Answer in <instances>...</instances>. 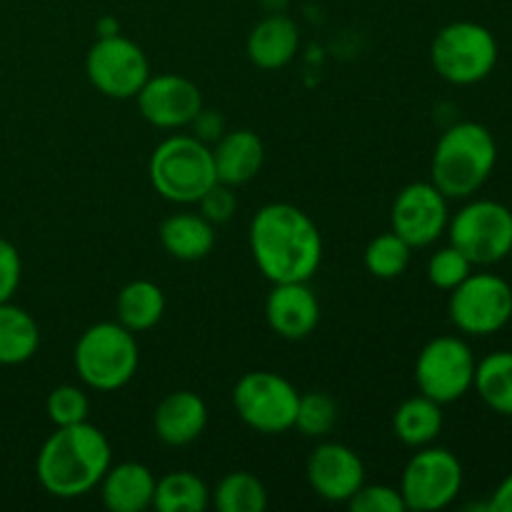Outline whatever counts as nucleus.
Returning <instances> with one entry per match:
<instances>
[{
    "instance_id": "1",
    "label": "nucleus",
    "mask_w": 512,
    "mask_h": 512,
    "mask_svg": "<svg viewBox=\"0 0 512 512\" xmlns=\"http://www.w3.org/2000/svg\"><path fill=\"white\" fill-rule=\"evenodd\" d=\"M250 253L270 283H308L323 263V235L295 205L268 203L250 223Z\"/></svg>"
},
{
    "instance_id": "2",
    "label": "nucleus",
    "mask_w": 512,
    "mask_h": 512,
    "mask_svg": "<svg viewBox=\"0 0 512 512\" xmlns=\"http://www.w3.org/2000/svg\"><path fill=\"white\" fill-rule=\"evenodd\" d=\"M113 465V450L100 428L85 423L63 425L40 448L35 475L45 493L60 500H73L98 488Z\"/></svg>"
},
{
    "instance_id": "3",
    "label": "nucleus",
    "mask_w": 512,
    "mask_h": 512,
    "mask_svg": "<svg viewBox=\"0 0 512 512\" xmlns=\"http://www.w3.org/2000/svg\"><path fill=\"white\" fill-rule=\"evenodd\" d=\"M498 165L495 135L475 120L455 123L440 135L430 163V183L448 200L473 198Z\"/></svg>"
},
{
    "instance_id": "4",
    "label": "nucleus",
    "mask_w": 512,
    "mask_h": 512,
    "mask_svg": "<svg viewBox=\"0 0 512 512\" xmlns=\"http://www.w3.org/2000/svg\"><path fill=\"white\" fill-rule=\"evenodd\" d=\"M150 183L155 193L178 205L198 203L215 183L213 150L195 135H170L150 155Z\"/></svg>"
},
{
    "instance_id": "5",
    "label": "nucleus",
    "mask_w": 512,
    "mask_h": 512,
    "mask_svg": "<svg viewBox=\"0 0 512 512\" xmlns=\"http://www.w3.org/2000/svg\"><path fill=\"white\" fill-rule=\"evenodd\" d=\"M73 363L88 388L115 393L138 373V340L120 323H95L75 343Z\"/></svg>"
},
{
    "instance_id": "6",
    "label": "nucleus",
    "mask_w": 512,
    "mask_h": 512,
    "mask_svg": "<svg viewBox=\"0 0 512 512\" xmlns=\"http://www.w3.org/2000/svg\"><path fill=\"white\" fill-rule=\"evenodd\" d=\"M500 58L498 38L475 20H455L438 30L430 45L435 73L453 85H475L490 78Z\"/></svg>"
},
{
    "instance_id": "7",
    "label": "nucleus",
    "mask_w": 512,
    "mask_h": 512,
    "mask_svg": "<svg viewBox=\"0 0 512 512\" xmlns=\"http://www.w3.org/2000/svg\"><path fill=\"white\" fill-rule=\"evenodd\" d=\"M450 245L460 250L475 268L500 263L512 250V210L498 200H470L450 218Z\"/></svg>"
},
{
    "instance_id": "8",
    "label": "nucleus",
    "mask_w": 512,
    "mask_h": 512,
    "mask_svg": "<svg viewBox=\"0 0 512 512\" xmlns=\"http://www.w3.org/2000/svg\"><path fill=\"white\" fill-rule=\"evenodd\" d=\"M300 393L288 378L270 370L245 373L233 388L235 413L255 433L280 435L295 425Z\"/></svg>"
},
{
    "instance_id": "9",
    "label": "nucleus",
    "mask_w": 512,
    "mask_h": 512,
    "mask_svg": "<svg viewBox=\"0 0 512 512\" xmlns=\"http://www.w3.org/2000/svg\"><path fill=\"white\" fill-rule=\"evenodd\" d=\"M450 320L465 335H495L512 320V285L503 275L470 273L450 290Z\"/></svg>"
},
{
    "instance_id": "10",
    "label": "nucleus",
    "mask_w": 512,
    "mask_h": 512,
    "mask_svg": "<svg viewBox=\"0 0 512 512\" xmlns=\"http://www.w3.org/2000/svg\"><path fill=\"white\" fill-rule=\"evenodd\" d=\"M475 365L478 360L463 338L440 335L420 350L415 360V383L420 393L433 398L435 403H458L473 390Z\"/></svg>"
},
{
    "instance_id": "11",
    "label": "nucleus",
    "mask_w": 512,
    "mask_h": 512,
    "mask_svg": "<svg viewBox=\"0 0 512 512\" xmlns=\"http://www.w3.org/2000/svg\"><path fill=\"white\" fill-rule=\"evenodd\" d=\"M463 465L448 448L425 445L408 460L400 480L405 508L415 512H438L450 508L463 490Z\"/></svg>"
},
{
    "instance_id": "12",
    "label": "nucleus",
    "mask_w": 512,
    "mask_h": 512,
    "mask_svg": "<svg viewBox=\"0 0 512 512\" xmlns=\"http://www.w3.org/2000/svg\"><path fill=\"white\" fill-rule=\"evenodd\" d=\"M85 75L95 90L115 100H128L140 93L150 78L148 55L138 43L123 35H100L85 55Z\"/></svg>"
},
{
    "instance_id": "13",
    "label": "nucleus",
    "mask_w": 512,
    "mask_h": 512,
    "mask_svg": "<svg viewBox=\"0 0 512 512\" xmlns=\"http://www.w3.org/2000/svg\"><path fill=\"white\" fill-rule=\"evenodd\" d=\"M390 220H393L395 233L410 248H428L448 230V198L433 183H425V180L410 183L395 198Z\"/></svg>"
},
{
    "instance_id": "14",
    "label": "nucleus",
    "mask_w": 512,
    "mask_h": 512,
    "mask_svg": "<svg viewBox=\"0 0 512 512\" xmlns=\"http://www.w3.org/2000/svg\"><path fill=\"white\" fill-rule=\"evenodd\" d=\"M135 98H138L140 115L150 125L163 130L185 128L203 110V93L198 85L175 73L150 75Z\"/></svg>"
},
{
    "instance_id": "15",
    "label": "nucleus",
    "mask_w": 512,
    "mask_h": 512,
    "mask_svg": "<svg viewBox=\"0 0 512 512\" xmlns=\"http://www.w3.org/2000/svg\"><path fill=\"white\" fill-rule=\"evenodd\" d=\"M310 488L328 503H348L365 483V465L353 448L343 443H320L305 465Z\"/></svg>"
},
{
    "instance_id": "16",
    "label": "nucleus",
    "mask_w": 512,
    "mask_h": 512,
    "mask_svg": "<svg viewBox=\"0 0 512 512\" xmlns=\"http://www.w3.org/2000/svg\"><path fill=\"white\" fill-rule=\"evenodd\" d=\"M270 330L285 340H303L320 323V303L308 283H273L265 300Z\"/></svg>"
},
{
    "instance_id": "17",
    "label": "nucleus",
    "mask_w": 512,
    "mask_h": 512,
    "mask_svg": "<svg viewBox=\"0 0 512 512\" xmlns=\"http://www.w3.org/2000/svg\"><path fill=\"white\" fill-rule=\"evenodd\" d=\"M208 425V408L193 390H175L158 403L153 415V428L160 443L170 448H183L195 443Z\"/></svg>"
},
{
    "instance_id": "18",
    "label": "nucleus",
    "mask_w": 512,
    "mask_h": 512,
    "mask_svg": "<svg viewBox=\"0 0 512 512\" xmlns=\"http://www.w3.org/2000/svg\"><path fill=\"white\" fill-rule=\"evenodd\" d=\"M210 150H213L218 183L230 185V188L250 183V180L260 173V168H263V140H260L253 130H225V133L215 140V148Z\"/></svg>"
},
{
    "instance_id": "19",
    "label": "nucleus",
    "mask_w": 512,
    "mask_h": 512,
    "mask_svg": "<svg viewBox=\"0 0 512 512\" xmlns=\"http://www.w3.org/2000/svg\"><path fill=\"white\" fill-rule=\"evenodd\" d=\"M158 478L143 463L110 465L100 480V498L110 512H143L153 508Z\"/></svg>"
},
{
    "instance_id": "20",
    "label": "nucleus",
    "mask_w": 512,
    "mask_h": 512,
    "mask_svg": "<svg viewBox=\"0 0 512 512\" xmlns=\"http://www.w3.org/2000/svg\"><path fill=\"white\" fill-rule=\"evenodd\" d=\"M300 48V30L288 15H268L248 35L250 63L263 70H280L295 58Z\"/></svg>"
},
{
    "instance_id": "21",
    "label": "nucleus",
    "mask_w": 512,
    "mask_h": 512,
    "mask_svg": "<svg viewBox=\"0 0 512 512\" xmlns=\"http://www.w3.org/2000/svg\"><path fill=\"white\" fill-rule=\"evenodd\" d=\"M160 245L165 253L183 263H195L213 253L215 225L195 213H175L160 225Z\"/></svg>"
},
{
    "instance_id": "22",
    "label": "nucleus",
    "mask_w": 512,
    "mask_h": 512,
    "mask_svg": "<svg viewBox=\"0 0 512 512\" xmlns=\"http://www.w3.org/2000/svg\"><path fill=\"white\" fill-rule=\"evenodd\" d=\"M445 415L443 405L435 403L428 395H413V398L403 400L400 408L393 415V430L395 438L408 448H425L438 440L443 433Z\"/></svg>"
},
{
    "instance_id": "23",
    "label": "nucleus",
    "mask_w": 512,
    "mask_h": 512,
    "mask_svg": "<svg viewBox=\"0 0 512 512\" xmlns=\"http://www.w3.org/2000/svg\"><path fill=\"white\" fill-rule=\"evenodd\" d=\"M118 323L130 333H145L155 328L165 315V295L153 280H130L115 300Z\"/></svg>"
},
{
    "instance_id": "24",
    "label": "nucleus",
    "mask_w": 512,
    "mask_h": 512,
    "mask_svg": "<svg viewBox=\"0 0 512 512\" xmlns=\"http://www.w3.org/2000/svg\"><path fill=\"white\" fill-rule=\"evenodd\" d=\"M40 328L28 310L0 303V365H23L38 353Z\"/></svg>"
},
{
    "instance_id": "25",
    "label": "nucleus",
    "mask_w": 512,
    "mask_h": 512,
    "mask_svg": "<svg viewBox=\"0 0 512 512\" xmlns=\"http://www.w3.org/2000/svg\"><path fill=\"white\" fill-rule=\"evenodd\" d=\"M475 393L493 413L512 418V350H495L475 365Z\"/></svg>"
},
{
    "instance_id": "26",
    "label": "nucleus",
    "mask_w": 512,
    "mask_h": 512,
    "mask_svg": "<svg viewBox=\"0 0 512 512\" xmlns=\"http://www.w3.org/2000/svg\"><path fill=\"white\" fill-rule=\"evenodd\" d=\"M208 505V485L190 470H175L155 483L153 508L158 512H203Z\"/></svg>"
},
{
    "instance_id": "27",
    "label": "nucleus",
    "mask_w": 512,
    "mask_h": 512,
    "mask_svg": "<svg viewBox=\"0 0 512 512\" xmlns=\"http://www.w3.org/2000/svg\"><path fill=\"white\" fill-rule=\"evenodd\" d=\"M215 508L220 512H263L268 508V490L253 473L235 470L215 488Z\"/></svg>"
},
{
    "instance_id": "28",
    "label": "nucleus",
    "mask_w": 512,
    "mask_h": 512,
    "mask_svg": "<svg viewBox=\"0 0 512 512\" xmlns=\"http://www.w3.org/2000/svg\"><path fill=\"white\" fill-rule=\"evenodd\" d=\"M413 248L398 233H383L373 238L365 248V268L380 280H393L408 270Z\"/></svg>"
},
{
    "instance_id": "29",
    "label": "nucleus",
    "mask_w": 512,
    "mask_h": 512,
    "mask_svg": "<svg viewBox=\"0 0 512 512\" xmlns=\"http://www.w3.org/2000/svg\"><path fill=\"white\" fill-rule=\"evenodd\" d=\"M335 423H338V405L328 393L313 390V393L300 395L293 425L300 435H305V438H325L335 428Z\"/></svg>"
},
{
    "instance_id": "30",
    "label": "nucleus",
    "mask_w": 512,
    "mask_h": 512,
    "mask_svg": "<svg viewBox=\"0 0 512 512\" xmlns=\"http://www.w3.org/2000/svg\"><path fill=\"white\" fill-rule=\"evenodd\" d=\"M45 413L55 428L85 423L90 413V400L75 385H58V388L50 390L48 400H45Z\"/></svg>"
},
{
    "instance_id": "31",
    "label": "nucleus",
    "mask_w": 512,
    "mask_h": 512,
    "mask_svg": "<svg viewBox=\"0 0 512 512\" xmlns=\"http://www.w3.org/2000/svg\"><path fill=\"white\" fill-rule=\"evenodd\" d=\"M475 265L455 245L435 250L428 260V280L440 290H453L473 273Z\"/></svg>"
},
{
    "instance_id": "32",
    "label": "nucleus",
    "mask_w": 512,
    "mask_h": 512,
    "mask_svg": "<svg viewBox=\"0 0 512 512\" xmlns=\"http://www.w3.org/2000/svg\"><path fill=\"white\" fill-rule=\"evenodd\" d=\"M348 508L353 512H405V500L400 488L390 485H360L358 493L348 500Z\"/></svg>"
},
{
    "instance_id": "33",
    "label": "nucleus",
    "mask_w": 512,
    "mask_h": 512,
    "mask_svg": "<svg viewBox=\"0 0 512 512\" xmlns=\"http://www.w3.org/2000/svg\"><path fill=\"white\" fill-rule=\"evenodd\" d=\"M200 215L208 218L213 225L228 223L235 215V208H238V198H235L233 188L225 183H215L203 198L198 200Z\"/></svg>"
},
{
    "instance_id": "34",
    "label": "nucleus",
    "mask_w": 512,
    "mask_h": 512,
    "mask_svg": "<svg viewBox=\"0 0 512 512\" xmlns=\"http://www.w3.org/2000/svg\"><path fill=\"white\" fill-rule=\"evenodd\" d=\"M23 275L20 253L10 240L0 238V303H8L15 295Z\"/></svg>"
},
{
    "instance_id": "35",
    "label": "nucleus",
    "mask_w": 512,
    "mask_h": 512,
    "mask_svg": "<svg viewBox=\"0 0 512 512\" xmlns=\"http://www.w3.org/2000/svg\"><path fill=\"white\" fill-rule=\"evenodd\" d=\"M195 128V138L203 143H215L225 133V123L215 110H200L198 118L190 123Z\"/></svg>"
},
{
    "instance_id": "36",
    "label": "nucleus",
    "mask_w": 512,
    "mask_h": 512,
    "mask_svg": "<svg viewBox=\"0 0 512 512\" xmlns=\"http://www.w3.org/2000/svg\"><path fill=\"white\" fill-rule=\"evenodd\" d=\"M488 512H512V473L500 480L488 500Z\"/></svg>"
},
{
    "instance_id": "37",
    "label": "nucleus",
    "mask_w": 512,
    "mask_h": 512,
    "mask_svg": "<svg viewBox=\"0 0 512 512\" xmlns=\"http://www.w3.org/2000/svg\"><path fill=\"white\" fill-rule=\"evenodd\" d=\"M508 258H510V260H512V250H510V255H508Z\"/></svg>"
}]
</instances>
